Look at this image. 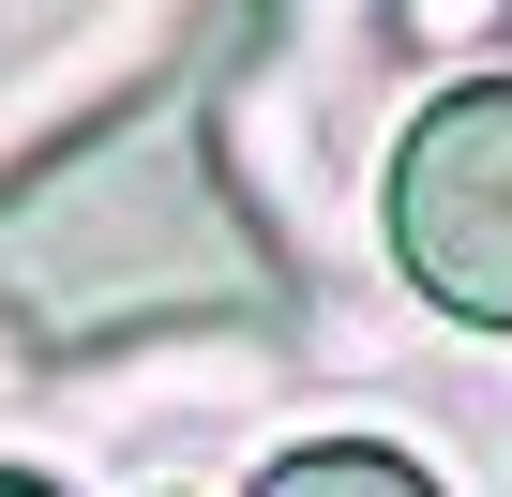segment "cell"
Instances as JSON below:
<instances>
[{"label": "cell", "mask_w": 512, "mask_h": 497, "mask_svg": "<svg viewBox=\"0 0 512 497\" xmlns=\"http://www.w3.org/2000/svg\"><path fill=\"white\" fill-rule=\"evenodd\" d=\"M256 497H437L407 452H377V437H317V452H272L256 467Z\"/></svg>", "instance_id": "7a4b0ae2"}, {"label": "cell", "mask_w": 512, "mask_h": 497, "mask_svg": "<svg viewBox=\"0 0 512 497\" xmlns=\"http://www.w3.org/2000/svg\"><path fill=\"white\" fill-rule=\"evenodd\" d=\"M392 257L437 317L512 332V76H467L392 151Z\"/></svg>", "instance_id": "6da1fadb"}, {"label": "cell", "mask_w": 512, "mask_h": 497, "mask_svg": "<svg viewBox=\"0 0 512 497\" xmlns=\"http://www.w3.org/2000/svg\"><path fill=\"white\" fill-rule=\"evenodd\" d=\"M0 497H61V482H31V467H0Z\"/></svg>", "instance_id": "3957f363"}]
</instances>
